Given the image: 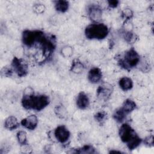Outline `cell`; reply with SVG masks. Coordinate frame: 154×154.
<instances>
[{"instance_id": "cell-1", "label": "cell", "mask_w": 154, "mask_h": 154, "mask_svg": "<svg viewBox=\"0 0 154 154\" xmlns=\"http://www.w3.org/2000/svg\"><path fill=\"white\" fill-rule=\"evenodd\" d=\"M22 42L26 48L39 50L42 56V63L51 60L57 46L56 37L40 29L24 30L22 33Z\"/></svg>"}, {"instance_id": "cell-2", "label": "cell", "mask_w": 154, "mask_h": 154, "mask_svg": "<svg viewBox=\"0 0 154 154\" xmlns=\"http://www.w3.org/2000/svg\"><path fill=\"white\" fill-rule=\"evenodd\" d=\"M119 135L122 142L126 145L130 151L138 147L143 141V139L128 123H122L119 129Z\"/></svg>"}, {"instance_id": "cell-3", "label": "cell", "mask_w": 154, "mask_h": 154, "mask_svg": "<svg viewBox=\"0 0 154 154\" xmlns=\"http://www.w3.org/2000/svg\"><path fill=\"white\" fill-rule=\"evenodd\" d=\"M50 103L49 97L46 94H40L31 95H22L21 104L26 110L41 111L47 107Z\"/></svg>"}, {"instance_id": "cell-4", "label": "cell", "mask_w": 154, "mask_h": 154, "mask_svg": "<svg viewBox=\"0 0 154 154\" xmlns=\"http://www.w3.org/2000/svg\"><path fill=\"white\" fill-rule=\"evenodd\" d=\"M141 58L138 52L134 48L132 47L122 54L118 55L116 59L118 66L120 68L127 71H130L138 67Z\"/></svg>"}, {"instance_id": "cell-5", "label": "cell", "mask_w": 154, "mask_h": 154, "mask_svg": "<svg viewBox=\"0 0 154 154\" xmlns=\"http://www.w3.org/2000/svg\"><path fill=\"white\" fill-rule=\"evenodd\" d=\"M109 29L103 23H91L88 25L84 29V35L88 40H102L107 37Z\"/></svg>"}, {"instance_id": "cell-6", "label": "cell", "mask_w": 154, "mask_h": 154, "mask_svg": "<svg viewBox=\"0 0 154 154\" xmlns=\"http://www.w3.org/2000/svg\"><path fill=\"white\" fill-rule=\"evenodd\" d=\"M10 66L13 73L19 78L25 77L28 73V64L22 58L14 56L11 60Z\"/></svg>"}, {"instance_id": "cell-7", "label": "cell", "mask_w": 154, "mask_h": 154, "mask_svg": "<svg viewBox=\"0 0 154 154\" xmlns=\"http://www.w3.org/2000/svg\"><path fill=\"white\" fill-rule=\"evenodd\" d=\"M54 138L55 140L63 145L67 144L70 140L71 134L68 128L64 125H59L53 131Z\"/></svg>"}, {"instance_id": "cell-8", "label": "cell", "mask_w": 154, "mask_h": 154, "mask_svg": "<svg viewBox=\"0 0 154 154\" xmlns=\"http://www.w3.org/2000/svg\"><path fill=\"white\" fill-rule=\"evenodd\" d=\"M114 87L109 82L100 84L96 89V96L100 100L107 102L109 100L113 93Z\"/></svg>"}, {"instance_id": "cell-9", "label": "cell", "mask_w": 154, "mask_h": 154, "mask_svg": "<svg viewBox=\"0 0 154 154\" xmlns=\"http://www.w3.org/2000/svg\"><path fill=\"white\" fill-rule=\"evenodd\" d=\"M87 14L92 23H99L102 19L103 10L100 5L91 4L87 7Z\"/></svg>"}, {"instance_id": "cell-10", "label": "cell", "mask_w": 154, "mask_h": 154, "mask_svg": "<svg viewBox=\"0 0 154 154\" xmlns=\"http://www.w3.org/2000/svg\"><path fill=\"white\" fill-rule=\"evenodd\" d=\"M103 77V74L101 69L97 67L91 68L87 73L88 81L93 84L99 83Z\"/></svg>"}, {"instance_id": "cell-11", "label": "cell", "mask_w": 154, "mask_h": 154, "mask_svg": "<svg viewBox=\"0 0 154 154\" xmlns=\"http://www.w3.org/2000/svg\"><path fill=\"white\" fill-rule=\"evenodd\" d=\"M38 123V119L34 114L29 115L20 121V125L29 131H34L37 127Z\"/></svg>"}, {"instance_id": "cell-12", "label": "cell", "mask_w": 154, "mask_h": 154, "mask_svg": "<svg viewBox=\"0 0 154 154\" xmlns=\"http://www.w3.org/2000/svg\"><path fill=\"white\" fill-rule=\"evenodd\" d=\"M76 105L81 110L87 109L90 104V100L88 96L84 91H80L76 97Z\"/></svg>"}, {"instance_id": "cell-13", "label": "cell", "mask_w": 154, "mask_h": 154, "mask_svg": "<svg viewBox=\"0 0 154 154\" xmlns=\"http://www.w3.org/2000/svg\"><path fill=\"white\" fill-rule=\"evenodd\" d=\"M20 125V122L18 121V119L13 116H10L7 117L4 121V128L8 131H14L17 129Z\"/></svg>"}, {"instance_id": "cell-14", "label": "cell", "mask_w": 154, "mask_h": 154, "mask_svg": "<svg viewBox=\"0 0 154 154\" xmlns=\"http://www.w3.org/2000/svg\"><path fill=\"white\" fill-rule=\"evenodd\" d=\"M67 153H85V154H91L96 153L97 151L96 148L91 144H85L81 147L73 148L68 151Z\"/></svg>"}, {"instance_id": "cell-15", "label": "cell", "mask_w": 154, "mask_h": 154, "mask_svg": "<svg viewBox=\"0 0 154 154\" xmlns=\"http://www.w3.org/2000/svg\"><path fill=\"white\" fill-rule=\"evenodd\" d=\"M118 84L120 88L124 91H129L134 87L132 79L128 76H123L120 78L118 81Z\"/></svg>"}, {"instance_id": "cell-16", "label": "cell", "mask_w": 154, "mask_h": 154, "mask_svg": "<svg viewBox=\"0 0 154 154\" xmlns=\"http://www.w3.org/2000/svg\"><path fill=\"white\" fill-rule=\"evenodd\" d=\"M85 69L84 63L78 58L73 60L70 66V71L73 73L79 75L82 73Z\"/></svg>"}, {"instance_id": "cell-17", "label": "cell", "mask_w": 154, "mask_h": 154, "mask_svg": "<svg viewBox=\"0 0 154 154\" xmlns=\"http://www.w3.org/2000/svg\"><path fill=\"white\" fill-rule=\"evenodd\" d=\"M121 108L124 111V112L128 116L132 112L135 111L137 108V104L131 99H126L124 100L121 106Z\"/></svg>"}, {"instance_id": "cell-18", "label": "cell", "mask_w": 154, "mask_h": 154, "mask_svg": "<svg viewBox=\"0 0 154 154\" xmlns=\"http://www.w3.org/2000/svg\"><path fill=\"white\" fill-rule=\"evenodd\" d=\"M54 4L55 10L61 13L67 12L69 8V2L66 0L55 1Z\"/></svg>"}, {"instance_id": "cell-19", "label": "cell", "mask_w": 154, "mask_h": 154, "mask_svg": "<svg viewBox=\"0 0 154 154\" xmlns=\"http://www.w3.org/2000/svg\"><path fill=\"white\" fill-rule=\"evenodd\" d=\"M128 115L124 112V111L119 107L116 109L112 114L113 119L118 123H123L125 122V120L127 118Z\"/></svg>"}, {"instance_id": "cell-20", "label": "cell", "mask_w": 154, "mask_h": 154, "mask_svg": "<svg viewBox=\"0 0 154 154\" xmlns=\"http://www.w3.org/2000/svg\"><path fill=\"white\" fill-rule=\"evenodd\" d=\"M122 37L124 40L128 44L134 43L138 38L136 34L132 31H126L124 29L122 31Z\"/></svg>"}, {"instance_id": "cell-21", "label": "cell", "mask_w": 154, "mask_h": 154, "mask_svg": "<svg viewBox=\"0 0 154 154\" xmlns=\"http://www.w3.org/2000/svg\"><path fill=\"white\" fill-rule=\"evenodd\" d=\"M54 112L56 116L60 119H66L67 117V110L62 104H59L55 106Z\"/></svg>"}, {"instance_id": "cell-22", "label": "cell", "mask_w": 154, "mask_h": 154, "mask_svg": "<svg viewBox=\"0 0 154 154\" xmlns=\"http://www.w3.org/2000/svg\"><path fill=\"white\" fill-rule=\"evenodd\" d=\"M16 139L17 143L19 144L20 146H23L29 144L27 138V134L25 131H19L16 134Z\"/></svg>"}, {"instance_id": "cell-23", "label": "cell", "mask_w": 154, "mask_h": 154, "mask_svg": "<svg viewBox=\"0 0 154 154\" xmlns=\"http://www.w3.org/2000/svg\"><path fill=\"white\" fill-rule=\"evenodd\" d=\"M120 16L123 20V23L129 22L134 17V11L131 8L125 7L122 10Z\"/></svg>"}, {"instance_id": "cell-24", "label": "cell", "mask_w": 154, "mask_h": 154, "mask_svg": "<svg viewBox=\"0 0 154 154\" xmlns=\"http://www.w3.org/2000/svg\"><path fill=\"white\" fill-rule=\"evenodd\" d=\"M94 119L100 125H103L108 119V114L105 111H98L94 114Z\"/></svg>"}, {"instance_id": "cell-25", "label": "cell", "mask_w": 154, "mask_h": 154, "mask_svg": "<svg viewBox=\"0 0 154 154\" xmlns=\"http://www.w3.org/2000/svg\"><path fill=\"white\" fill-rule=\"evenodd\" d=\"M60 55L64 58H69L73 54V48L72 46L66 45L63 46L60 51Z\"/></svg>"}, {"instance_id": "cell-26", "label": "cell", "mask_w": 154, "mask_h": 154, "mask_svg": "<svg viewBox=\"0 0 154 154\" xmlns=\"http://www.w3.org/2000/svg\"><path fill=\"white\" fill-rule=\"evenodd\" d=\"M139 70L143 73H146L150 71L151 66L149 61L144 58H141L140 62L138 66Z\"/></svg>"}, {"instance_id": "cell-27", "label": "cell", "mask_w": 154, "mask_h": 154, "mask_svg": "<svg viewBox=\"0 0 154 154\" xmlns=\"http://www.w3.org/2000/svg\"><path fill=\"white\" fill-rule=\"evenodd\" d=\"M14 74L11 67L8 66H4L1 70V75L2 76L9 78L13 76Z\"/></svg>"}, {"instance_id": "cell-28", "label": "cell", "mask_w": 154, "mask_h": 154, "mask_svg": "<svg viewBox=\"0 0 154 154\" xmlns=\"http://www.w3.org/2000/svg\"><path fill=\"white\" fill-rule=\"evenodd\" d=\"M142 143L144 144L146 146L148 147H152L154 146V138L152 134L146 136L142 141Z\"/></svg>"}, {"instance_id": "cell-29", "label": "cell", "mask_w": 154, "mask_h": 154, "mask_svg": "<svg viewBox=\"0 0 154 154\" xmlns=\"http://www.w3.org/2000/svg\"><path fill=\"white\" fill-rule=\"evenodd\" d=\"M45 6L42 4H35L33 6V11L37 14H42L45 11Z\"/></svg>"}, {"instance_id": "cell-30", "label": "cell", "mask_w": 154, "mask_h": 154, "mask_svg": "<svg viewBox=\"0 0 154 154\" xmlns=\"http://www.w3.org/2000/svg\"><path fill=\"white\" fill-rule=\"evenodd\" d=\"M120 4V1L118 0H109L107 1L108 7L109 8H116Z\"/></svg>"}, {"instance_id": "cell-31", "label": "cell", "mask_w": 154, "mask_h": 154, "mask_svg": "<svg viewBox=\"0 0 154 154\" xmlns=\"http://www.w3.org/2000/svg\"><path fill=\"white\" fill-rule=\"evenodd\" d=\"M34 94V90L31 87H26L25 88V90H23V95H26V96L31 95V94Z\"/></svg>"}]
</instances>
